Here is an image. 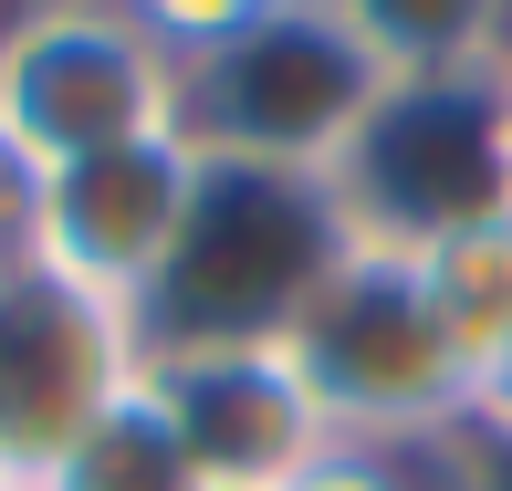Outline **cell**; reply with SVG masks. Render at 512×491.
<instances>
[{
  "label": "cell",
  "instance_id": "13",
  "mask_svg": "<svg viewBox=\"0 0 512 491\" xmlns=\"http://www.w3.org/2000/svg\"><path fill=\"white\" fill-rule=\"evenodd\" d=\"M115 11L136 21L147 42H168L178 63H199V53H220L230 32H251V21H272L283 0H115Z\"/></svg>",
  "mask_w": 512,
  "mask_h": 491
},
{
  "label": "cell",
  "instance_id": "15",
  "mask_svg": "<svg viewBox=\"0 0 512 491\" xmlns=\"http://www.w3.org/2000/svg\"><path fill=\"white\" fill-rule=\"evenodd\" d=\"M471 429H481V439H512V356L492 366V377H481V397H471Z\"/></svg>",
  "mask_w": 512,
  "mask_h": 491
},
{
  "label": "cell",
  "instance_id": "14",
  "mask_svg": "<svg viewBox=\"0 0 512 491\" xmlns=\"http://www.w3.org/2000/svg\"><path fill=\"white\" fill-rule=\"evenodd\" d=\"M460 491H512V439L460 429Z\"/></svg>",
  "mask_w": 512,
  "mask_h": 491
},
{
  "label": "cell",
  "instance_id": "7",
  "mask_svg": "<svg viewBox=\"0 0 512 491\" xmlns=\"http://www.w3.org/2000/svg\"><path fill=\"white\" fill-rule=\"evenodd\" d=\"M189 199H199L189 126L105 147V157H74V168L21 189V262L74 283V293H95V303H115V314H136L147 283L168 272L178 230H189Z\"/></svg>",
  "mask_w": 512,
  "mask_h": 491
},
{
  "label": "cell",
  "instance_id": "11",
  "mask_svg": "<svg viewBox=\"0 0 512 491\" xmlns=\"http://www.w3.org/2000/svg\"><path fill=\"white\" fill-rule=\"evenodd\" d=\"M42 491H199V471H189V450H178L157 387L136 377V387L95 418V429L53 460V481H42Z\"/></svg>",
  "mask_w": 512,
  "mask_h": 491
},
{
  "label": "cell",
  "instance_id": "16",
  "mask_svg": "<svg viewBox=\"0 0 512 491\" xmlns=\"http://www.w3.org/2000/svg\"><path fill=\"white\" fill-rule=\"evenodd\" d=\"M0 262H21V168L0 157Z\"/></svg>",
  "mask_w": 512,
  "mask_h": 491
},
{
  "label": "cell",
  "instance_id": "6",
  "mask_svg": "<svg viewBox=\"0 0 512 491\" xmlns=\"http://www.w3.org/2000/svg\"><path fill=\"white\" fill-rule=\"evenodd\" d=\"M136 377H147L136 314H115L32 262H0V491H42L53 460Z\"/></svg>",
  "mask_w": 512,
  "mask_h": 491
},
{
  "label": "cell",
  "instance_id": "12",
  "mask_svg": "<svg viewBox=\"0 0 512 491\" xmlns=\"http://www.w3.org/2000/svg\"><path fill=\"white\" fill-rule=\"evenodd\" d=\"M283 491H460V439H324Z\"/></svg>",
  "mask_w": 512,
  "mask_h": 491
},
{
  "label": "cell",
  "instance_id": "9",
  "mask_svg": "<svg viewBox=\"0 0 512 491\" xmlns=\"http://www.w3.org/2000/svg\"><path fill=\"white\" fill-rule=\"evenodd\" d=\"M408 262H418L429 314H439V335H450V356L471 366V397H481V377L512 356V209L450 230V241H429V251H408Z\"/></svg>",
  "mask_w": 512,
  "mask_h": 491
},
{
  "label": "cell",
  "instance_id": "18",
  "mask_svg": "<svg viewBox=\"0 0 512 491\" xmlns=\"http://www.w3.org/2000/svg\"><path fill=\"white\" fill-rule=\"evenodd\" d=\"M0 11H11V0H0Z\"/></svg>",
  "mask_w": 512,
  "mask_h": 491
},
{
  "label": "cell",
  "instance_id": "8",
  "mask_svg": "<svg viewBox=\"0 0 512 491\" xmlns=\"http://www.w3.org/2000/svg\"><path fill=\"white\" fill-rule=\"evenodd\" d=\"M147 387L168 408L199 491H283L324 450V408L304 397L283 345H220V356H147Z\"/></svg>",
  "mask_w": 512,
  "mask_h": 491
},
{
  "label": "cell",
  "instance_id": "5",
  "mask_svg": "<svg viewBox=\"0 0 512 491\" xmlns=\"http://www.w3.org/2000/svg\"><path fill=\"white\" fill-rule=\"evenodd\" d=\"M387 95V63L335 0H283L272 21L230 32L220 53L189 63V147L251 157V168H335L366 105Z\"/></svg>",
  "mask_w": 512,
  "mask_h": 491
},
{
  "label": "cell",
  "instance_id": "17",
  "mask_svg": "<svg viewBox=\"0 0 512 491\" xmlns=\"http://www.w3.org/2000/svg\"><path fill=\"white\" fill-rule=\"evenodd\" d=\"M502 84H512V53H502Z\"/></svg>",
  "mask_w": 512,
  "mask_h": 491
},
{
  "label": "cell",
  "instance_id": "1",
  "mask_svg": "<svg viewBox=\"0 0 512 491\" xmlns=\"http://www.w3.org/2000/svg\"><path fill=\"white\" fill-rule=\"evenodd\" d=\"M345 209L314 168H251V157H199V199L178 230L168 272L136 303L147 356H220V345H283L314 283L345 262Z\"/></svg>",
  "mask_w": 512,
  "mask_h": 491
},
{
  "label": "cell",
  "instance_id": "4",
  "mask_svg": "<svg viewBox=\"0 0 512 491\" xmlns=\"http://www.w3.org/2000/svg\"><path fill=\"white\" fill-rule=\"evenodd\" d=\"M283 356L335 439H460L471 429V366L450 356L408 251L345 241V262L293 314Z\"/></svg>",
  "mask_w": 512,
  "mask_h": 491
},
{
  "label": "cell",
  "instance_id": "10",
  "mask_svg": "<svg viewBox=\"0 0 512 491\" xmlns=\"http://www.w3.org/2000/svg\"><path fill=\"white\" fill-rule=\"evenodd\" d=\"M387 74H460L512 53V0H335Z\"/></svg>",
  "mask_w": 512,
  "mask_h": 491
},
{
  "label": "cell",
  "instance_id": "3",
  "mask_svg": "<svg viewBox=\"0 0 512 491\" xmlns=\"http://www.w3.org/2000/svg\"><path fill=\"white\" fill-rule=\"evenodd\" d=\"M178 115H189V63L147 42L115 0L0 11V157L21 168V189L136 136H178Z\"/></svg>",
  "mask_w": 512,
  "mask_h": 491
},
{
  "label": "cell",
  "instance_id": "2",
  "mask_svg": "<svg viewBox=\"0 0 512 491\" xmlns=\"http://www.w3.org/2000/svg\"><path fill=\"white\" fill-rule=\"evenodd\" d=\"M345 230L377 251H429L450 230L512 209V84L502 63H460V74H387L366 126L324 168Z\"/></svg>",
  "mask_w": 512,
  "mask_h": 491
}]
</instances>
